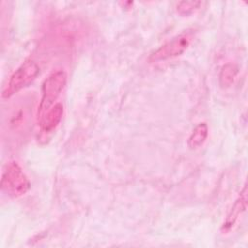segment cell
<instances>
[{"instance_id": "1", "label": "cell", "mask_w": 248, "mask_h": 248, "mask_svg": "<svg viewBox=\"0 0 248 248\" xmlns=\"http://www.w3.org/2000/svg\"><path fill=\"white\" fill-rule=\"evenodd\" d=\"M31 188V182L22 168L16 161L9 162L2 173L1 189L12 198L24 196Z\"/></svg>"}, {"instance_id": "2", "label": "cell", "mask_w": 248, "mask_h": 248, "mask_svg": "<svg viewBox=\"0 0 248 248\" xmlns=\"http://www.w3.org/2000/svg\"><path fill=\"white\" fill-rule=\"evenodd\" d=\"M67 82V75L63 70H57L51 73L42 84V97L37 110V120L39 121L43 115L56 104L57 98L60 96Z\"/></svg>"}, {"instance_id": "3", "label": "cell", "mask_w": 248, "mask_h": 248, "mask_svg": "<svg viewBox=\"0 0 248 248\" xmlns=\"http://www.w3.org/2000/svg\"><path fill=\"white\" fill-rule=\"evenodd\" d=\"M40 74V67L34 60L24 61L10 77L2 90V98L9 99L32 83Z\"/></svg>"}, {"instance_id": "4", "label": "cell", "mask_w": 248, "mask_h": 248, "mask_svg": "<svg viewBox=\"0 0 248 248\" xmlns=\"http://www.w3.org/2000/svg\"><path fill=\"white\" fill-rule=\"evenodd\" d=\"M191 42V35L189 33L180 34L170 41L167 42L156 49L148 58L150 62L164 61L182 54L189 46Z\"/></svg>"}, {"instance_id": "5", "label": "cell", "mask_w": 248, "mask_h": 248, "mask_svg": "<svg viewBox=\"0 0 248 248\" xmlns=\"http://www.w3.org/2000/svg\"><path fill=\"white\" fill-rule=\"evenodd\" d=\"M63 111V105L61 103H56L43 115L38 121L42 136H47L56 129L62 119Z\"/></svg>"}, {"instance_id": "6", "label": "cell", "mask_w": 248, "mask_h": 248, "mask_svg": "<svg viewBox=\"0 0 248 248\" xmlns=\"http://www.w3.org/2000/svg\"><path fill=\"white\" fill-rule=\"evenodd\" d=\"M246 202H247V186L244 185V187L242 188V190L240 192V195L238 196V198L236 199L235 202L233 203L232 209L228 213L227 218L222 226V231L224 232H229L234 226V224L238 220L239 216L245 211Z\"/></svg>"}, {"instance_id": "7", "label": "cell", "mask_w": 248, "mask_h": 248, "mask_svg": "<svg viewBox=\"0 0 248 248\" xmlns=\"http://www.w3.org/2000/svg\"><path fill=\"white\" fill-rule=\"evenodd\" d=\"M208 136V127L206 123H199L189 137L188 144L191 148H198L203 144Z\"/></svg>"}, {"instance_id": "8", "label": "cell", "mask_w": 248, "mask_h": 248, "mask_svg": "<svg viewBox=\"0 0 248 248\" xmlns=\"http://www.w3.org/2000/svg\"><path fill=\"white\" fill-rule=\"evenodd\" d=\"M237 75V68L232 64H226L221 69L219 75V82L222 87H229L234 81Z\"/></svg>"}, {"instance_id": "9", "label": "cell", "mask_w": 248, "mask_h": 248, "mask_svg": "<svg viewBox=\"0 0 248 248\" xmlns=\"http://www.w3.org/2000/svg\"><path fill=\"white\" fill-rule=\"evenodd\" d=\"M201 2L199 1H182L177 5V12L183 16L193 13L199 8Z\"/></svg>"}]
</instances>
